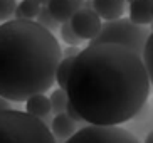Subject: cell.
Here are the masks:
<instances>
[{
  "label": "cell",
  "mask_w": 153,
  "mask_h": 143,
  "mask_svg": "<svg viewBox=\"0 0 153 143\" xmlns=\"http://www.w3.org/2000/svg\"><path fill=\"white\" fill-rule=\"evenodd\" d=\"M37 2H39V4H41V5H45V4H47V2H49V0H37Z\"/></svg>",
  "instance_id": "cell-24"
},
{
  "label": "cell",
  "mask_w": 153,
  "mask_h": 143,
  "mask_svg": "<svg viewBox=\"0 0 153 143\" xmlns=\"http://www.w3.org/2000/svg\"><path fill=\"white\" fill-rule=\"evenodd\" d=\"M61 45L36 20L10 19L0 24V96L24 103L45 93L56 81Z\"/></svg>",
  "instance_id": "cell-2"
},
{
  "label": "cell",
  "mask_w": 153,
  "mask_h": 143,
  "mask_svg": "<svg viewBox=\"0 0 153 143\" xmlns=\"http://www.w3.org/2000/svg\"><path fill=\"white\" fill-rule=\"evenodd\" d=\"M34 20H36L39 25L45 27V29H47V31H51V32H52V31H57L59 25H61V24H59L57 20H56L52 15H51V12L47 10V7H45V5H41L39 13L36 15V19H34Z\"/></svg>",
  "instance_id": "cell-16"
},
{
  "label": "cell",
  "mask_w": 153,
  "mask_h": 143,
  "mask_svg": "<svg viewBox=\"0 0 153 143\" xmlns=\"http://www.w3.org/2000/svg\"><path fill=\"white\" fill-rule=\"evenodd\" d=\"M15 7H17V0H0V24L14 19Z\"/></svg>",
  "instance_id": "cell-18"
},
{
  "label": "cell",
  "mask_w": 153,
  "mask_h": 143,
  "mask_svg": "<svg viewBox=\"0 0 153 143\" xmlns=\"http://www.w3.org/2000/svg\"><path fill=\"white\" fill-rule=\"evenodd\" d=\"M143 143H153V130H150L148 133L145 135V140Z\"/></svg>",
  "instance_id": "cell-22"
},
{
  "label": "cell",
  "mask_w": 153,
  "mask_h": 143,
  "mask_svg": "<svg viewBox=\"0 0 153 143\" xmlns=\"http://www.w3.org/2000/svg\"><path fill=\"white\" fill-rule=\"evenodd\" d=\"M150 36L148 25H140L131 22L128 17H118L113 20L101 22V29L94 39L89 40L88 45L96 44H114L130 49L136 56H141L143 45Z\"/></svg>",
  "instance_id": "cell-4"
},
{
  "label": "cell",
  "mask_w": 153,
  "mask_h": 143,
  "mask_svg": "<svg viewBox=\"0 0 153 143\" xmlns=\"http://www.w3.org/2000/svg\"><path fill=\"white\" fill-rule=\"evenodd\" d=\"M150 2L152 0H126V10H128V15H130V20L140 25H150L153 22L152 15H150Z\"/></svg>",
  "instance_id": "cell-11"
},
{
  "label": "cell",
  "mask_w": 153,
  "mask_h": 143,
  "mask_svg": "<svg viewBox=\"0 0 153 143\" xmlns=\"http://www.w3.org/2000/svg\"><path fill=\"white\" fill-rule=\"evenodd\" d=\"M72 31L76 32V36L82 40L94 39L96 34L101 29V19L93 9L81 7L69 20Z\"/></svg>",
  "instance_id": "cell-6"
},
{
  "label": "cell",
  "mask_w": 153,
  "mask_h": 143,
  "mask_svg": "<svg viewBox=\"0 0 153 143\" xmlns=\"http://www.w3.org/2000/svg\"><path fill=\"white\" fill-rule=\"evenodd\" d=\"M0 143H57L49 126L25 111H0Z\"/></svg>",
  "instance_id": "cell-3"
},
{
  "label": "cell",
  "mask_w": 153,
  "mask_h": 143,
  "mask_svg": "<svg viewBox=\"0 0 153 143\" xmlns=\"http://www.w3.org/2000/svg\"><path fill=\"white\" fill-rule=\"evenodd\" d=\"M64 143H140L121 125H88L71 135Z\"/></svg>",
  "instance_id": "cell-5"
},
{
  "label": "cell",
  "mask_w": 153,
  "mask_h": 143,
  "mask_svg": "<svg viewBox=\"0 0 153 143\" xmlns=\"http://www.w3.org/2000/svg\"><path fill=\"white\" fill-rule=\"evenodd\" d=\"M5 109H12V106H10V101L0 96V111H5Z\"/></svg>",
  "instance_id": "cell-21"
},
{
  "label": "cell",
  "mask_w": 153,
  "mask_h": 143,
  "mask_svg": "<svg viewBox=\"0 0 153 143\" xmlns=\"http://www.w3.org/2000/svg\"><path fill=\"white\" fill-rule=\"evenodd\" d=\"M41 4L37 0H20V4L14 10V19H25V20H34L39 13Z\"/></svg>",
  "instance_id": "cell-12"
},
{
  "label": "cell",
  "mask_w": 153,
  "mask_h": 143,
  "mask_svg": "<svg viewBox=\"0 0 153 143\" xmlns=\"http://www.w3.org/2000/svg\"><path fill=\"white\" fill-rule=\"evenodd\" d=\"M59 34H61V39L66 42L68 45H79L82 42V39L76 36V32L72 31V27L69 22H64L59 25Z\"/></svg>",
  "instance_id": "cell-17"
},
{
  "label": "cell",
  "mask_w": 153,
  "mask_h": 143,
  "mask_svg": "<svg viewBox=\"0 0 153 143\" xmlns=\"http://www.w3.org/2000/svg\"><path fill=\"white\" fill-rule=\"evenodd\" d=\"M79 52H81L79 45H68L64 51L61 49V57H76Z\"/></svg>",
  "instance_id": "cell-19"
},
{
  "label": "cell",
  "mask_w": 153,
  "mask_h": 143,
  "mask_svg": "<svg viewBox=\"0 0 153 143\" xmlns=\"http://www.w3.org/2000/svg\"><path fill=\"white\" fill-rule=\"evenodd\" d=\"M68 93L61 88L54 89L49 96V103H51V113L52 115H57V113H64L66 111V106H68Z\"/></svg>",
  "instance_id": "cell-15"
},
{
  "label": "cell",
  "mask_w": 153,
  "mask_h": 143,
  "mask_svg": "<svg viewBox=\"0 0 153 143\" xmlns=\"http://www.w3.org/2000/svg\"><path fill=\"white\" fill-rule=\"evenodd\" d=\"M72 59L74 57H61L57 67H56V83L64 91H66V86H68V77H69V72H71Z\"/></svg>",
  "instance_id": "cell-14"
},
{
  "label": "cell",
  "mask_w": 153,
  "mask_h": 143,
  "mask_svg": "<svg viewBox=\"0 0 153 143\" xmlns=\"http://www.w3.org/2000/svg\"><path fill=\"white\" fill-rule=\"evenodd\" d=\"M49 130L51 133L54 135L56 140H62V143L77 131V121L71 120V118L64 113H57L52 116V121L49 125Z\"/></svg>",
  "instance_id": "cell-10"
},
{
  "label": "cell",
  "mask_w": 153,
  "mask_h": 143,
  "mask_svg": "<svg viewBox=\"0 0 153 143\" xmlns=\"http://www.w3.org/2000/svg\"><path fill=\"white\" fill-rule=\"evenodd\" d=\"M150 81L141 57L114 44L88 45L72 59L69 103L89 125H123L145 106Z\"/></svg>",
  "instance_id": "cell-1"
},
{
  "label": "cell",
  "mask_w": 153,
  "mask_h": 143,
  "mask_svg": "<svg viewBox=\"0 0 153 143\" xmlns=\"http://www.w3.org/2000/svg\"><path fill=\"white\" fill-rule=\"evenodd\" d=\"M24 103H25V113H29L34 118H39L44 125H47V126L51 125V121H52L51 103H49V98L44 93L32 94Z\"/></svg>",
  "instance_id": "cell-7"
},
{
  "label": "cell",
  "mask_w": 153,
  "mask_h": 143,
  "mask_svg": "<svg viewBox=\"0 0 153 143\" xmlns=\"http://www.w3.org/2000/svg\"><path fill=\"white\" fill-rule=\"evenodd\" d=\"M45 7L59 24H64L82 7V0H49Z\"/></svg>",
  "instance_id": "cell-8"
},
{
  "label": "cell",
  "mask_w": 153,
  "mask_h": 143,
  "mask_svg": "<svg viewBox=\"0 0 153 143\" xmlns=\"http://www.w3.org/2000/svg\"><path fill=\"white\" fill-rule=\"evenodd\" d=\"M148 10H150V15H152V19H153V0L150 2V7H148Z\"/></svg>",
  "instance_id": "cell-23"
},
{
  "label": "cell",
  "mask_w": 153,
  "mask_h": 143,
  "mask_svg": "<svg viewBox=\"0 0 153 143\" xmlns=\"http://www.w3.org/2000/svg\"><path fill=\"white\" fill-rule=\"evenodd\" d=\"M126 0H91V9L99 15V19L113 20L123 17L126 12Z\"/></svg>",
  "instance_id": "cell-9"
},
{
  "label": "cell",
  "mask_w": 153,
  "mask_h": 143,
  "mask_svg": "<svg viewBox=\"0 0 153 143\" xmlns=\"http://www.w3.org/2000/svg\"><path fill=\"white\" fill-rule=\"evenodd\" d=\"M66 115H68V116L71 118V120L77 121V123H79V121H82L81 115H79V113H77L76 109H74V106H72V104L69 103V101H68V106H66Z\"/></svg>",
  "instance_id": "cell-20"
},
{
  "label": "cell",
  "mask_w": 153,
  "mask_h": 143,
  "mask_svg": "<svg viewBox=\"0 0 153 143\" xmlns=\"http://www.w3.org/2000/svg\"><path fill=\"white\" fill-rule=\"evenodd\" d=\"M141 63L145 66V71H146V76H148L150 86H153V31L150 32L148 39L143 45V51H141Z\"/></svg>",
  "instance_id": "cell-13"
}]
</instances>
